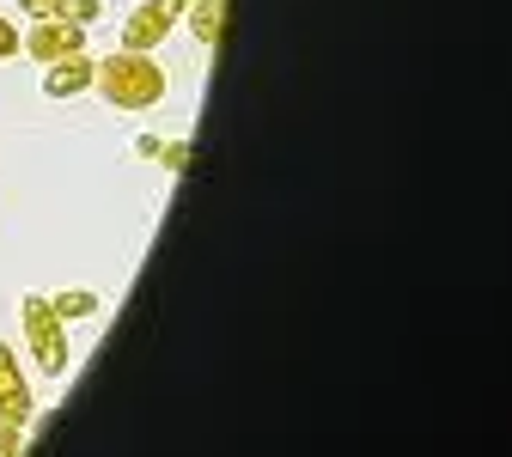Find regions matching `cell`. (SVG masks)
Returning <instances> with one entry per match:
<instances>
[{
  "instance_id": "obj_1",
  "label": "cell",
  "mask_w": 512,
  "mask_h": 457,
  "mask_svg": "<svg viewBox=\"0 0 512 457\" xmlns=\"http://www.w3.org/2000/svg\"><path fill=\"white\" fill-rule=\"evenodd\" d=\"M116 110H153L159 98H165V68L147 55V49H116V55H104L98 61V80H92Z\"/></svg>"
},
{
  "instance_id": "obj_2",
  "label": "cell",
  "mask_w": 512,
  "mask_h": 457,
  "mask_svg": "<svg viewBox=\"0 0 512 457\" xmlns=\"http://www.w3.org/2000/svg\"><path fill=\"white\" fill-rule=\"evenodd\" d=\"M19 323H25V342H31L37 372H43V378H61V372H68V360H74V348H68V323L55 317V305H49L43 293H25Z\"/></svg>"
},
{
  "instance_id": "obj_3",
  "label": "cell",
  "mask_w": 512,
  "mask_h": 457,
  "mask_svg": "<svg viewBox=\"0 0 512 457\" xmlns=\"http://www.w3.org/2000/svg\"><path fill=\"white\" fill-rule=\"evenodd\" d=\"M183 13H189V0H141V7L122 19V49H147V55H153V49L177 31Z\"/></svg>"
},
{
  "instance_id": "obj_4",
  "label": "cell",
  "mask_w": 512,
  "mask_h": 457,
  "mask_svg": "<svg viewBox=\"0 0 512 457\" xmlns=\"http://www.w3.org/2000/svg\"><path fill=\"white\" fill-rule=\"evenodd\" d=\"M25 49H31V61H61V55H80L86 49V25H68V19H49V13H37V25H31V37H25Z\"/></svg>"
},
{
  "instance_id": "obj_5",
  "label": "cell",
  "mask_w": 512,
  "mask_h": 457,
  "mask_svg": "<svg viewBox=\"0 0 512 457\" xmlns=\"http://www.w3.org/2000/svg\"><path fill=\"white\" fill-rule=\"evenodd\" d=\"M31 378H25V366H19V354L0 342V421H25L31 427Z\"/></svg>"
},
{
  "instance_id": "obj_6",
  "label": "cell",
  "mask_w": 512,
  "mask_h": 457,
  "mask_svg": "<svg viewBox=\"0 0 512 457\" xmlns=\"http://www.w3.org/2000/svg\"><path fill=\"white\" fill-rule=\"evenodd\" d=\"M92 80H98V61L86 49L80 55H61V61L43 68V98H80V92H92Z\"/></svg>"
},
{
  "instance_id": "obj_7",
  "label": "cell",
  "mask_w": 512,
  "mask_h": 457,
  "mask_svg": "<svg viewBox=\"0 0 512 457\" xmlns=\"http://www.w3.org/2000/svg\"><path fill=\"white\" fill-rule=\"evenodd\" d=\"M189 31H196V43H220V31H226V19H232V0H189Z\"/></svg>"
},
{
  "instance_id": "obj_8",
  "label": "cell",
  "mask_w": 512,
  "mask_h": 457,
  "mask_svg": "<svg viewBox=\"0 0 512 457\" xmlns=\"http://www.w3.org/2000/svg\"><path fill=\"white\" fill-rule=\"evenodd\" d=\"M49 305H55V317H61V323H80V317H98V293H86V287H68V293H55Z\"/></svg>"
},
{
  "instance_id": "obj_9",
  "label": "cell",
  "mask_w": 512,
  "mask_h": 457,
  "mask_svg": "<svg viewBox=\"0 0 512 457\" xmlns=\"http://www.w3.org/2000/svg\"><path fill=\"white\" fill-rule=\"evenodd\" d=\"M49 19H68V25H98V19H104V0H49Z\"/></svg>"
},
{
  "instance_id": "obj_10",
  "label": "cell",
  "mask_w": 512,
  "mask_h": 457,
  "mask_svg": "<svg viewBox=\"0 0 512 457\" xmlns=\"http://www.w3.org/2000/svg\"><path fill=\"white\" fill-rule=\"evenodd\" d=\"M0 457H25V421H0Z\"/></svg>"
},
{
  "instance_id": "obj_11",
  "label": "cell",
  "mask_w": 512,
  "mask_h": 457,
  "mask_svg": "<svg viewBox=\"0 0 512 457\" xmlns=\"http://www.w3.org/2000/svg\"><path fill=\"white\" fill-rule=\"evenodd\" d=\"M159 159L165 171H189V141H159Z\"/></svg>"
},
{
  "instance_id": "obj_12",
  "label": "cell",
  "mask_w": 512,
  "mask_h": 457,
  "mask_svg": "<svg viewBox=\"0 0 512 457\" xmlns=\"http://www.w3.org/2000/svg\"><path fill=\"white\" fill-rule=\"evenodd\" d=\"M19 49H25V37H19V25H13V19H0V61H13Z\"/></svg>"
},
{
  "instance_id": "obj_13",
  "label": "cell",
  "mask_w": 512,
  "mask_h": 457,
  "mask_svg": "<svg viewBox=\"0 0 512 457\" xmlns=\"http://www.w3.org/2000/svg\"><path fill=\"white\" fill-rule=\"evenodd\" d=\"M19 7H25V13L37 19V13H49V0H19Z\"/></svg>"
}]
</instances>
